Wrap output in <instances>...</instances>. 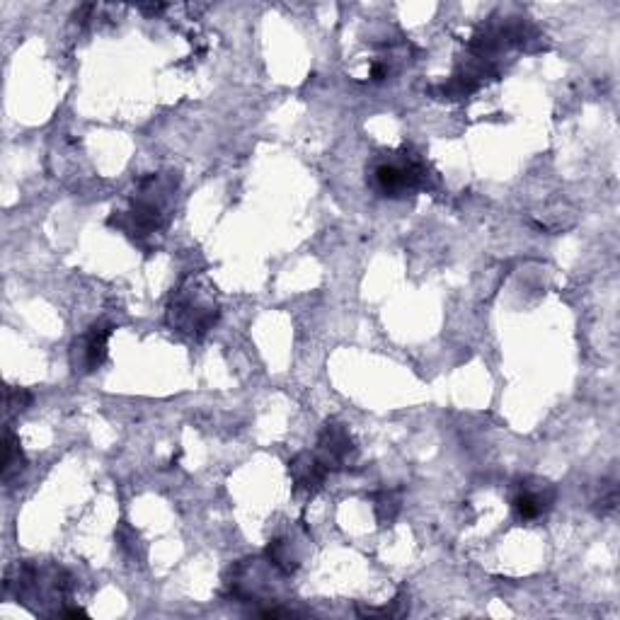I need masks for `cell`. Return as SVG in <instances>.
Listing matches in <instances>:
<instances>
[{
	"label": "cell",
	"instance_id": "cell-10",
	"mask_svg": "<svg viewBox=\"0 0 620 620\" xmlns=\"http://www.w3.org/2000/svg\"><path fill=\"white\" fill-rule=\"evenodd\" d=\"M267 560H269V565H274L279 572H284V574L296 572V567H298V560L294 558V555H291V545L286 541L269 543L267 545Z\"/></svg>",
	"mask_w": 620,
	"mask_h": 620
},
{
	"label": "cell",
	"instance_id": "cell-8",
	"mask_svg": "<svg viewBox=\"0 0 620 620\" xmlns=\"http://www.w3.org/2000/svg\"><path fill=\"white\" fill-rule=\"evenodd\" d=\"M27 468L25 451H22L20 439H17L13 429H5V453H3V482L10 485L15 478H20L22 470Z\"/></svg>",
	"mask_w": 620,
	"mask_h": 620
},
{
	"label": "cell",
	"instance_id": "cell-7",
	"mask_svg": "<svg viewBox=\"0 0 620 620\" xmlns=\"http://www.w3.org/2000/svg\"><path fill=\"white\" fill-rule=\"evenodd\" d=\"M289 475H291V480H294L298 492H308V495H315V492H318L320 487L325 485L330 470L325 468V463L320 461L315 453L301 451L298 456L291 458Z\"/></svg>",
	"mask_w": 620,
	"mask_h": 620
},
{
	"label": "cell",
	"instance_id": "cell-12",
	"mask_svg": "<svg viewBox=\"0 0 620 620\" xmlns=\"http://www.w3.org/2000/svg\"><path fill=\"white\" fill-rule=\"evenodd\" d=\"M596 514L608 516L616 512V504H618V487L616 485H608L606 492H601V497L596 499Z\"/></svg>",
	"mask_w": 620,
	"mask_h": 620
},
{
	"label": "cell",
	"instance_id": "cell-5",
	"mask_svg": "<svg viewBox=\"0 0 620 620\" xmlns=\"http://www.w3.org/2000/svg\"><path fill=\"white\" fill-rule=\"evenodd\" d=\"M555 487L550 482L538 478H526L516 485L512 495V512L514 519L521 524L541 519L553 509L555 504Z\"/></svg>",
	"mask_w": 620,
	"mask_h": 620
},
{
	"label": "cell",
	"instance_id": "cell-1",
	"mask_svg": "<svg viewBox=\"0 0 620 620\" xmlns=\"http://www.w3.org/2000/svg\"><path fill=\"white\" fill-rule=\"evenodd\" d=\"M180 185L177 172H151L139 180L129 211H119L107 218L112 228L129 235L134 243L148 250L146 240L155 238L168 228L172 209H175V192Z\"/></svg>",
	"mask_w": 620,
	"mask_h": 620
},
{
	"label": "cell",
	"instance_id": "cell-2",
	"mask_svg": "<svg viewBox=\"0 0 620 620\" xmlns=\"http://www.w3.org/2000/svg\"><path fill=\"white\" fill-rule=\"evenodd\" d=\"M218 315H221V308H218L216 298L209 291H204L194 279L177 286L175 294L170 296L168 325L172 332L182 337L202 340L206 332L214 330Z\"/></svg>",
	"mask_w": 620,
	"mask_h": 620
},
{
	"label": "cell",
	"instance_id": "cell-6",
	"mask_svg": "<svg viewBox=\"0 0 620 620\" xmlns=\"http://www.w3.org/2000/svg\"><path fill=\"white\" fill-rule=\"evenodd\" d=\"M114 327L109 323H95L85 335H80L71 347V366L76 373H93L107 359V344Z\"/></svg>",
	"mask_w": 620,
	"mask_h": 620
},
{
	"label": "cell",
	"instance_id": "cell-11",
	"mask_svg": "<svg viewBox=\"0 0 620 620\" xmlns=\"http://www.w3.org/2000/svg\"><path fill=\"white\" fill-rule=\"evenodd\" d=\"M32 403V393L25 388H8L5 393V412L8 415H17V412H25Z\"/></svg>",
	"mask_w": 620,
	"mask_h": 620
},
{
	"label": "cell",
	"instance_id": "cell-13",
	"mask_svg": "<svg viewBox=\"0 0 620 620\" xmlns=\"http://www.w3.org/2000/svg\"><path fill=\"white\" fill-rule=\"evenodd\" d=\"M143 13H151V15H158V13H163L165 10V5H143Z\"/></svg>",
	"mask_w": 620,
	"mask_h": 620
},
{
	"label": "cell",
	"instance_id": "cell-4",
	"mask_svg": "<svg viewBox=\"0 0 620 620\" xmlns=\"http://www.w3.org/2000/svg\"><path fill=\"white\" fill-rule=\"evenodd\" d=\"M315 456L325 463V468L330 470V473H335V470H349L359 458L357 441L352 439V434H349V429L344 427L342 422L330 419V422H325L323 429H320Z\"/></svg>",
	"mask_w": 620,
	"mask_h": 620
},
{
	"label": "cell",
	"instance_id": "cell-3",
	"mask_svg": "<svg viewBox=\"0 0 620 620\" xmlns=\"http://www.w3.org/2000/svg\"><path fill=\"white\" fill-rule=\"evenodd\" d=\"M429 170L424 160L403 148L400 153H390L371 168V187L381 197L403 199L427 187Z\"/></svg>",
	"mask_w": 620,
	"mask_h": 620
},
{
	"label": "cell",
	"instance_id": "cell-9",
	"mask_svg": "<svg viewBox=\"0 0 620 620\" xmlns=\"http://www.w3.org/2000/svg\"><path fill=\"white\" fill-rule=\"evenodd\" d=\"M373 502V512H376V519L381 526H388L393 524L395 516L400 514V492H393V490H381L376 492V495L371 497Z\"/></svg>",
	"mask_w": 620,
	"mask_h": 620
}]
</instances>
